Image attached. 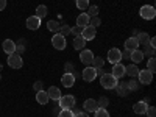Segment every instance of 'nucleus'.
<instances>
[{"label": "nucleus", "instance_id": "obj_29", "mask_svg": "<svg viewBox=\"0 0 156 117\" xmlns=\"http://www.w3.org/2000/svg\"><path fill=\"white\" fill-rule=\"evenodd\" d=\"M84 12H86L89 17H95V16H98V6H97V5H92V6L89 5V8H87Z\"/></svg>", "mask_w": 156, "mask_h": 117}, {"label": "nucleus", "instance_id": "obj_30", "mask_svg": "<svg viewBox=\"0 0 156 117\" xmlns=\"http://www.w3.org/2000/svg\"><path fill=\"white\" fill-rule=\"evenodd\" d=\"M147 70L154 73V70H156V59H154V56H150V59L147 62Z\"/></svg>", "mask_w": 156, "mask_h": 117}, {"label": "nucleus", "instance_id": "obj_6", "mask_svg": "<svg viewBox=\"0 0 156 117\" xmlns=\"http://www.w3.org/2000/svg\"><path fill=\"white\" fill-rule=\"evenodd\" d=\"M106 59L109 61V64H117V62H122V51L119 50V48H111L109 51H108V56H106Z\"/></svg>", "mask_w": 156, "mask_h": 117}, {"label": "nucleus", "instance_id": "obj_46", "mask_svg": "<svg viewBox=\"0 0 156 117\" xmlns=\"http://www.w3.org/2000/svg\"><path fill=\"white\" fill-rule=\"evenodd\" d=\"M148 45H150V47H153V48H156V39H154V37H151V39H150Z\"/></svg>", "mask_w": 156, "mask_h": 117}, {"label": "nucleus", "instance_id": "obj_36", "mask_svg": "<svg viewBox=\"0 0 156 117\" xmlns=\"http://www.w3.org/2000/svg\"><path fill=\"white\" fill-rule=\"evenodd\" d=\"M56 117H75V114L70 109H62V111H59V114Z\"/></svg>", "mask_w": 156, "mask_h": 117}, {"label": "nucleus", "instance_id": "obj_44", "mask_svg": "<svg viewBox=\"0 0 156 117\" xmlns=\"http://www.w3.org/2000/svg\"><path fill=\"white\" fill-rule=\"evenodd\" d=\"M129 53H131V51L125 48V51H122V59H123V58H129Z\"/></svg>", "mask_w": 156, "mask_h": 117}, {"label": "nucleus", "instance_id": "obj_22", "mask_svg": "<svg viewBox=\"0 0 156 117\" xmlns=\"http://www.w3.org/2000/svg\"><path fill=\"white\" fill-rule=\"evenodd\" d=\"M147 108H148V105H147V103H145L144 100L134 103V106H133V109H134V112H136V114H145Z\"/></svg>", "mask_w": 156, "mask_h": 117}, {"label": "nucleus", "instance_id": "obj_2", "mask_svg": "<svg viewBox=\"0 0 156 117\" xmlns=\"http://www.w3.org/2000/svg\"><path fill=\"white\" fill-rule=\"evenodd\" d=\"M58 101H59V108L61 109H72L75 106V103H76L73 95H61V98Z\"/></svg>", "mask_w": 156, "mask_h": 117}, {"label": "nucleus", "instance_id": "obj_33", "mask_svg": "<svg viewBox=\"0 0 156 117\" xmlns=\"http://www.w3.org/2000/svg\"><path fill=\"white\" fill-rule=\"evenodd\" d=\"M75 3H76V8L78 9H84L86 11L89 8V0H76Z\"/></svg>", "mask_w": 156, "mask_h": 117}, {"label": "nucleus", "instance_id": "obj_8", "mask_svg": "<svg viewBox=\"0 0 156 117\" xmlns=\"http://www.w3.org/2000/svg\"><path fill=\"white\" fill-rule=\"evenodd\" d=\"M111 75L114 78H117V80H120V78H123L125 75V66L122 62H117V64H112V70H111Z\"/></svg>", "mask_w": 156, "mask_h": 117}, {"label": "nucleus", "instance_id": "obj_21", "mask_svg": "<svg viewBox=\"0 0 156 117\" xmlns=\"http://www.w3.org/2000/svg\"><path fill=\"white\" fill-rule=\"evenodd\" d=\"M137 73H139L137 64H129V66H125V75H129L131 78H136Z\"/></svg>", "mask_w": 156, "mask_h": 117}, {"label": "nucleus", "instance_id": "obj_38", "mask_svg": "<svg viewBox=\"0 0 156 117\" xmlns=\"http://www.w3.org/2000/svg\"><path fill=\"white\" fill-rule=\"evenodd\" d=\"M154 50H156V48H153V47H150V45H145V48H144V51H142V53L148 55V56H153V55H154Z\"/></svg>", "mask_w": 156, "mask_h": 117}, {"label": "nucleus", "instance_id": "obj_18", "mask_svg": "<svg viewBox=\"0 0 156 117\" xmlns=\"http://www.w3.org/2000/svg\"><path fill=\"white\" fill-rule=\"evenodd\" d=\"M89 20H90V17L86 14V12H81V14L76 17V27H81V28L87 27V25H89Z\"/></svg>", "mask_w": 156, "mask_h": 117}, {"label": "nucleus", "instance_id": "obj_13", "mask_svg": "<svg viewBox=\"0 0 156 117\" xmlns=\"http://www.w3.org/2000/svg\"><path fill=\"white\" fill-rule=\"evenodd\" d=\"M61 83H62L64 87H72V86L75 84V75L66 72V73L62 75V78H61Z\"/></svg>", "mask_w": 156, "mask_h": 117}, {"label": "nucleus", "instance_id": "obj_1", "mask_svg": "<svg viewBox=\"0 0 156 117\" xmlns=\"http://www.w3.org/2000/svg\"><path fill=\"white\" fill-rule=\"evenodd\" d=\"M100 84L105 89H114L117 86V78H114L111 73H103L100 78Z\"/></svg>", "mask_w": 156, "mask_h": 117}, {"label": "nucleus", "instance_id": "obj_47", "mask_svg": "<svg viewBox=\"0 0 156 117\" xmlns=\"http://www.w3.org/2000/svg\"><path fill=\"white\" fill-rule=\"evenodd\" d=\"M25 50L23 45H16V53H22V51Z\"/></svg>", "mask_w": 156, "mask_h": 117}, {"label": "nucleus", "instance_id": "obj_25", "mask_svg": "<svg viewBox=\"0 0 156 117\" xmlns=\"http://www.w3.org/2000/svg\"><path fill=\"white\" fill-rule=\"evenodd\" d=\"M114 89L117 90V94H119V95H122V97H125V95L128 94V87H126V83H117V86H115Z\"/></svg>", "mask_w": 156, "mask_h": 117}, {"label": "nucleus", "instance_id": "obj_17", "mask_svg": "<svg viewBox=\"0 0 156 117\" xmlns=\"http://www.w3.org/2000/svg\"><path fill=\"white\" fill-rule=\"evenodd\" d=\"M47 94H48L50 100L58 101V100L61 98V90H59V87H56V86H50L48 90H47Z\"/></svg>", "mask_w": 156, "mask_h": 117}, {"label": "nucleus", "instance_id": "obj_26", "mask_svg": "<svg viewBox=\"0 0 156 117\" xmlns=\"http://www.w3.org/2000/svg\"><path fill=\"white\" fill-rule=\"evenodd\" d=\"M47 12H48V9H47V6L45 5H39L37 8H36V17H39V19H42V17H45L47 16Z\"/></svg>", "mask_w": 156, "mask_h": 117}, {"label": "nucleus", "instance_id": "obj_19", "mask_svg": "<svg viewBox=\"0 0 156 117\" xmlns=\"http://www.w3.org/2000/svg\"><path fill=\"white\" fill-rule=\"evenodd\" d=\"M137 47H139V42H137V37H134V36L128 37L126 41H125V48H126V50H129V51L136 50Z\"/></svg>", "mask_w": 156, "mask_h": 117}, {"label": "nucleus", "instance_id": "obj_23", "mask_svg": "<svg viewBox=\"0 0 156 117\" xmlns=\"http://www.w3.org/2000/svg\"><path fill=\"white\" fill-rule=\"evenodd\" d=\"M84 47H86V41H84V39L81 36H75V39H73V48L81 51Z\"/></svg>", "mask_w": 156, "mask_h": 117}, {"label": "nucleus", "instance_id": "obj_37", "mask_svg": "<svg viewBox=\"0 0 156 117\" xmlns=\"http://www.w3.org/2000/svg\"><path fill=\"white\" fill-rule=\"evenodd\" d=\"M100 23H101V20L98 19V16H95V17H90V20H89V25H90V27H94V28H97Z\"/></svg>", "mask_w": 156, "mask_h": 117}, {"label": "nucleus", "instance_id": "obj_39", "mask_svg": "<svg viewBox=\"0 0 156 117\" xmlns=\"http://www.w3.org/2000/svg\"><path fill=\"white\" fill-rule=\"evenodd\" d=\"M145 114H147V117H154L156 115V108L154 106H148L147 111H145Z\"/></svg>", "mask_w": 156, "mask_h": 117}, {"label": "nucleus", "instance_id": "obj_45", "mask_svg": "<svg viewBox=\"0 0 156 117\" xmlns=\"http://www.w3.org/2000/svg\"><path fill=\"white\" fill-rule=\"evenodd\" d=\"M6 8V0H0V11H3Z\"/></svg>", "mask_w": 156, "mask_h": 117}, {"label": "nucleus", "instance_id": "obj_3", "mask_svg": "<svg viewBox=\"0 0 156 117\" xmlns=\"http://www.w3.org/2000/svg\"><path fill=\"white\" fill-rule=\"evenodd\" d=\"M8 66L11 69H20L23 66V59L19 53H12V55H8Z\"/></svg>", "mask_w": 156, "mask_h": 117}, {"label": "nucleus", "instance_id": "obj_20", "mask_svg": "<svg viewBox=\"0 0 156 117\" xmlns=\"http://www.w3.org/2000/svg\"><path fill=\"white\" fill-rule=\"evenodd\" d=\"M50 100L48 94L45 92V90H39V92H36V101L39 103V105H47Z\"/></svg>", "mask_w": 156, "mask_h": 117}, {"label": "nucleus", "instance_id": "obj_12", "mask_svg": "<svg viewBox=\"0 0 156 117\" xmlns=\"http://www.w3.org/2000/svg\"><path fill=\"white\" fill-rule=\"evenodd\" d=\"M80 59H81V62L83 64H89L92 62V59H94V53L90 50H86V48H83L81 51H80Z\"/></svg>", "mask_w": 156, "mask_h": 117}, {"label": "nucleus", "instance_id": "obj_34", "mask_svg": "<svg viewBox=\"0 0 156 117\" xmlns=\"http://www.w3.org/2000/svg\"><path fill=\"white\" fill-rule=\"evenodd\" d=\"M95 117H109V112L106 111V108H97L95 109Z\"/></svg>", "mask_w": 156, "mask_h": 117}, {"label": "nucleus", "instance_id": "obj_35", "mask_svg": "<svg viewBox=\"0 0 156 117\" xmlns=\"http://www.w3.org/2000/svg\"><path fill=\"white\" fill-rule=\"evenodd\" d=\"M70 31H72V28L69 27V25H61L59 27V34H62V36H67V34H70Z\"/></svg>", "mask_w": 156, "mask_h": 117}, {"label": "nucleus", "instance_id": "obj_9", "mask_svg": "<svg viewBox=\"0 0 156 117\" xmlns=\"http://www.w3.org/2000/svg\"><path fill=\"white\" fill-rule=\"evenodd\" d=\"M83 80L84 81H87V83H90V81H94L95 78H97V70L94 69V67H90V66H87L84 70H83Z\"/></svg>", "mask_w": 156, "mask_h": 117}, {"label": "nucleus", "instance_id": "obj_24", "mask_svg": "<svg viewBox=\"0 0 156 117\" xmlns=\"http://www.w3.org/2000/svg\"><path fill=\"white\" fill-rule=\"evenodd\" d=\"M136 37H137L139 45H148V42H150V36L147 33H139Z\"/></svg>", "mask_w": 156, "mask_h": 117}, {"label": "nucleus", "instance_id": "obj_10", "mask_svg": "<svg viewBox=\"0 0 156 117\" xmlns=\"http://www.w3.org/2000/svg\"><path fill=\"white\" fill-rule=\"evenodd\" d=\"M95 33H97V28H94V27H90V25H87V27H84L83 31H81V37L84 39L86 42H87V41H92V39L95 37Z\"/></svg>", "mask_w": 156, "mask_h": 117}, {"label": "nucleus", "instance_id": "obj_42", "mask_svg": "<svg viewBox=\"0 0 156 117\" xmlns=\"http://www.w3.org/2000/svg\"><path fill=\"white\" fill-rule=\"evenodd\" d=\"M73 114H75V117H89V114L84 112V111H78V112H73Z\"/></svg>", "mask_w": 156, "mask_h": 117}, {"label": "nucleus", "instance_id": "obj_11", "mask_svg": "<svg viewBox=\"0 0 156 117\" xmlns=\"http://www.w3.org/2000/svg\"><path fill=\"white\" fill-rule=\"evenodd\" d=\"M16 42L14 41H11V39H5L3 44H2V48L6 55H12V53H16Z\"/></svg>", "mask_w": 156, "mask_h": 117}, {"label": "nucleus", "instance_id": "obj_14", "mask_svg": "<svg viewBox=\"0 0 156 117\" xmlns=\"http://www.w3.org/2000/svg\"><path fill=\"white\" fill-rule=\"evenodd\" d=\"M41 27V19L36 17V16H30L27 19V28L28 30H37Z\"/></svg>", "mask_w": 156, "mask_h": 117}, {"label": "nucleus", "instance_id": "obj_27", "mask_svg": "<svg viewBox=\"0 0 156 117\" xmlns=\"http://www.w3.org/2000/svg\"><path fill=\"white\" fill-rule=\"evenodd\" d=\"M59 22H56V20H48L47 22V28L50 30V31H53V33H58L59 31Z\"/></svg>", "mask_w": 156, "mask_h": 117}, {"label": "nucleus", "instance_id": "obj_41", "mask_svg": "<svg viewBox=\"0 0 156 117\" xmlns=\"http://www.w3.org/2000/svg\"><path fill=\"white\" fill-rule=\"evenodd\" d=\"M42 86H44L42 81H36V83L33 84V89L36 90V92H39V90H42Z\"/></svg>", "mask_w": 156, "mask_h": 117}, {"label": "nucleus", "instance_id": "obj_15", "mask_svg": "<svg viewBox=\"0 0 156 117\" xmlns=\"http://www.w3.org/2000/svg\"><path fill=\"white\" fill-rule=\"evenodd\" d=\"M97 108H98V106H97V100H94V98H87V100L83 103V109H84L86 112H95Z\"/></svg>", "mask_w": 156, "mask_h": 117}, {"label": "nucleus", "instance_id": "obj_28", "mask_svg": "<svg viewBox=\"0 0 156 117\" xmlns=\"http://www.w3.org/2000/svg\"><path fill=\"white\" fill-rule=\"evenodd\" d=\"M90 64H92V67L94 69H100V67H103V66H105V59H103L101 56H94V59H92V62H90Z\"/></svg>", "mask_w": 156, "mask_h": 117}, {"label": "nucleus", "instance_id": "obj_48", "mask_svg": "<svg viewBox=\"0 0 156 117\" xmlns=\"http://www.w3.org/2000/svg\"><path fill=\"white\" fill-rule=\"evenodd\" d=\"M2 69H3V66H2V64H0V70H2Z\"/></svg>", "mask_w": 156, "mask_h": 117}, {"label": "nucleus", "instance_id": "obj_16", "mask_svg": "<svg viewBox=\"0 0 156 117\" xmlns=\"http://www.w3.org/2000/svg\"><path fill=\"white\" fill-rule=\"evenodd\" d=\"M144 56H145V55L142 53L139 48L133 50L131 53H129V59L133 61V64H139V62H142V61H144Z\"/></svg>", "mask_w": 156, "mask_h": 117}, {"label": "nucleus", "instance_id": "obj_43", "mask_svg": "<svg viewBox=\"0 0 156 117\" xmlns=\"http://www.w3.org/2000/svg\"><path fill=\"white\" fill-rule=\"evenodd\" d=\"M72 70H73V64L67 62V64H66V72H67V73H72Z\"/></svg>", "mask_w": 156, "mask_h": 117}, {"label": "nucleus", "instance_id": "obj_40", "mask_svg": "<svg viewBox=\"0 0 156 117\" xmlns=\"http://www.w3.org/2000/svg\"><path fill=\"white\" fill-rule=\"evenodd\" d=\"M81 31H83V28H81V27H73V28H72V31H70V34L81 36Z\"/></svg>", "mask_w": 156, "mask_h": 117}, {"label": "nucleus", "instance_id": "obj_7", "mask_svg": "<svg viewBox=\"0 0 156 117\" xmlns=\"http://www.w3.org/2000/svg\"><path fill=\"white\" fill-rule=\"evenodd\" d=\"M137 81H139L140 84H150V83L153 81V73H151L150 70H147V69L139 70V73H137Z\"/></svg>", "mask_w": 156, "mask_h": 117}, {"label": "nucleus", "instance_id": "obj_5", "mask_svg": "<svg viewBox=\"0 0 156 117\" xmlns=\"http://www.w3.org/2000/svg\"><path fill=\"white\" fill-rule=\"evenodd\" d=\"M66 36H62L59 33L53 34V37H51V45H53L56 50H64L66 48Z\"/></svg>", "mask_w": 156, "mask_h": 117}, {"label": "nucleus", "instance_id": "obj_31", "mask_svg": "<svg viewBox=\"0 0 156 117\" xmlns=\"http://www.w3.org/2000/svg\"><path fill=\"white\" fill-rule=\"evenodd\" d=\"M108 105H109V98L108 97H100L97 100V106L98 108H108Z\"/></svg>", "mask_w": 156, "mask_h": 117}, {"label": "nucleus", "instance_id": "obj_4", "mask_svg": "<svg viewBox=\"0 0 156 117\" xmlns=\"http://www.w3.org/2000/svg\"><path fill=\"white\" fill-rule=\"evenodd\" d=\"M154 16H156V9L153 5H144L140 8V17L142 19L151 20V19H154Z\"/></svg>", "mask_w": 156, "mask_h": 117}, {"label": "nucleus", "instance_id": "obj_32", "mask_svg": "<svg viewBox=\"0 0 156 117\" xmlns=\"http://www.w3.org/2000/svg\"><path fill=\"white\" fill-rule=\"evenodd\" d=\"M126 87H128V90H136L139 87V81L136 80V78H131V80L126 83Z\"/></svg>", "mask_w": 156, "mask_h": 117}]
</instances>
